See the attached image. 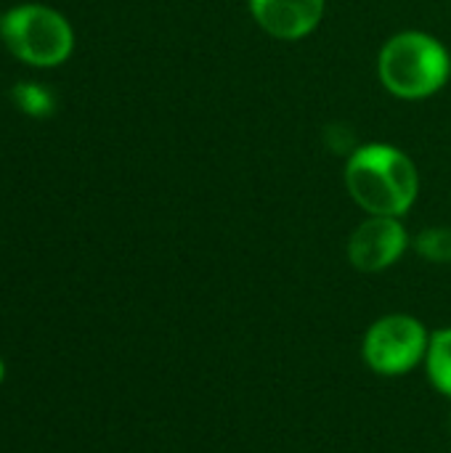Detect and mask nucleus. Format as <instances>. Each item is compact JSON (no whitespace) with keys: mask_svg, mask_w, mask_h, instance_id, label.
Here are the masks:
<instances>
[{"mask_svg":"<svg viewBox=\"0 0 451 453\" xmlns=\"http://www.w3.org/2000/svg\"><path fill=\"white\" fill-rule=\"evenodd\" d=\"M255 21L279 40H300L324 16V0H250Z\"/></svg>","mask_w":451,"mask_h":453,"instance_id":"obj_6","label":"nucleus"},{"mask_svg":"<svg viewBox=\"0 0 451 453\" xmlns=\"http://www.w3.org/2000/svg\"><path fill=\"white\" fill-rule=\"evenodd\" d=\"M417 252L433 263H449L451 260V231L449 228H431L423 231L417 239Z\"/></svg>","mask_w":451,"mask_h":453,"instance_id":"obj_8","label":"nucleus"},{"mask_svg":"<svg viewBox=\"0 0 451 453\" xmlns=\"http://www.w3.org/2000/svg\"><path fill=\"white\" fill-rule=\"evenodd\" d=\"M0 37L16 58L32 66H58L74 45L69 21L45 5H16L5 11Z\"/></svg>","mask_w":451,"mask_h":453,"instance_id":"obj_3","label":"nucleus"},{"mask_svg":"<svg viewBox=\"0 0 451 453\" xmlns=\"http://www.w3.org/2000/svg\"><path fill=\"white\" fill-rule=\"evenodd\" d=\"M425 361H428V377L436 385V390L451 398V329H439L431 337Z\"/></svg>","mask_w":451,"mask_h":453,"instance_id":"obj_7","label":"nucleus"},{"mask_svg":"<svg viewBox=\"0 0 451 453\" xmlns=\"http://www.w3.org/2000/svg\"><path fill=\"white\" fill-rule=\"evenodd\" d=\"M13 98L29 114H48L51 111V96L45 90H40L37 85H29V82L19 85L13 90Z\"/></svg>","mask_w":451,"mask_h":453,"instance_id":"obj_9","label":"nucleus"},{"mask_svg":"<svg viewBox=\"0 0 451 453\" xmlns=\"http://www.w3.org/2000/svg\"><path fill=\"white\" fill-rule=\"evenodd\" d=\"M346 186L369 215L399 218L417 199V170L407 154L385 143L356 149L346 167Z\"/></svg>","mask_w":451,"mask_h":453,"instance_id":"obj_1","label":"nucleus"},{"mask_svg":"<svg viewBox=\"0 0 451 453\" xmlns=\"http://www.w3.org/2000/svg\"><path fill=\"white\" fill-rule=\"evenodd\" d=\"M428 332L412 316H385L375 321L364 337V361L383 377L412 372L428 353Z\"/></svg>","mask_w":451,"mask_h":453,"instance_id":"obj_4","label":"nucleus"},{"mask_svg":"<svg viewBox=\"0 0 451 453\" xmlns=\"http://www.w3.org/2000/svg\"><path fill=\"white\" fill-rule=\"evenodd\" d=\"M380 80L401 98H425L449 77V53L425 32H401L380 50Z\"/></svg>","mask_w":451,"mask_h":453,"instance_id":"obj_2","label":"nucleus"},{"mask_svg":"<svg viewBox=\"0 0 451 453\" xmlns=\"http://www.w3.org/2000/svg\"><path fill=\"white\" fill-rule=\"evenodd\" d=\"M3 377H5V366H3V361H0V382H3Z\"/></svg>","mask_w":451,"mask_h":453,"instance_id":"obj_10","label":"nucleus"},{"mask_svg":"<svg viewBox=\"0 0 451 453\" xmlns=\"http://www.w3.org/2000/svg\"><path fill=\"white\" fill-rule=\"evenodd\" d=\"M407 250V231L399 218L372 215L348 239V260L362 273L391 268Z\"/></svg>","mask_w":451,"mask_h":453,"instance_id":"obj_5","label":"nucleus"}]
</instances>
